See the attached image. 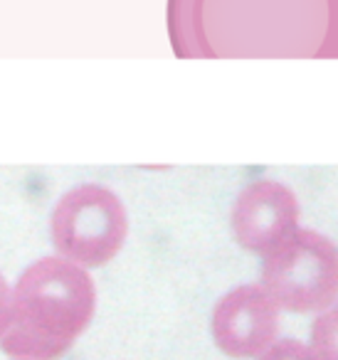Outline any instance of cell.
Here are the masks:
<instances>
[{
    "mask_svg": "<svg viewBox=\"0 0 338 360\" xmlns=\"http://www.w3.org/2000/svg\"><path fill=\"white\" fill-rule=\"evenodd\" d=\"M178 60H338V0H168Z\"/></svg>",
    "mask_w": 338,
    "mask_h": 360,
    "instance_id": "cell-1",
    "label": "cell"
},
{
    "mask_svg": "<svg viewBox=\"0 0 338 360\" xmlns=\"http://www.w3.org/2000/svg\"><path fill=\"white\" fill-rule=\"evenodd\" d=\"M94 311L89 269L60 255L42 257L18 276L0 350L11 358L57 360L89 328Z\"/></svg>",
    "mask_w": 338,
    "mask_h": 360,
    "instance_id": "cell-2",
    "label": "cell"
},
{
    "mask_svg": "<svg viewBox=\"0 0 338 360\" xmlns=\"http://www.w3.org/2000/svg\"><path fill=\"white\" fill-rule=\"evenodd\" d=\"M259 284L279 311L321 314L338 301V247L321 232L299 227L264 255Z\"/></svg>",
    "mask_w": 338,
    "mask_h": 360,
    "instance_id": "cell-3",
    "label": "cell"
},
{
    "mask_svg": "<svg viewBox=\"0 0 338 360\" xmlns=\"http://www.w3.org/2000/svg\"><path fill=\"white\" fill-rule=\"evenodd\" d=\"M129 237V212L114 191L96 183L67 191L50 215V240L62 259L96 269L114 259Z\"/></svg>",
    "mask_w": 338,
    "mask_h": 360,
    "instance_id": "cell-4",
    "label": "cell"
},
{
    "mask_svg": "<svg viewBox=\"0 0 338 360\" xmlns=\"http://www.w3.org/2000/svg\"><path fill=\"white\" fill-rule=\"evenodd\" d=\"M210 333L227 358H259L279 335V306L262 284H242L215 304Z\"/></svg>",
    "mask_w": 338,
    "mask_h": 360,
    "instance_id": "cell-5",
    "label": "cell"
},
{
    "mask_svg": "<svg viewBox=\"0 0 338 360\" xmlns=\"http://www.w3.org/2000/svg\"><path fill=\"white\" fill-rule=\"evenodd\" d=\"M301 205L292 188L279 180L259 178L239 191L230 212V227L242 250L269 255L292 232L299 230Z\"/></svg>",
    "mask_w": 338,
    "mask_h": 360,
    "instance_id": "cell-6",
    "label": "cell"
},
{
    "mask_svg": "<svg viewBox=\"0 0 338 360\" xmlns=\"http://www.w3.org/2000/svg\"><path fill=\"white\" fill-rule=\"evenodd\" d=\"M308 345L318 360H338V301L313 319Z\"/></svg>",
    "mask_w": 338,
    "mask_h": 360,
    "instance_id": "cell-7",
    "label": "cell"
},
{
    "mask_svg": "<svg viewBox=\"0 0 338 360\" xmlns=\"http://www.w3.org/2000/svg\"><path fill=\"white\" fill-rule=\"evenodd\" d=\"M257 360H318L311 345L296 338H277Z\"/></svg>",
    "mask_w": 338,
    "mask_h": 360,
    "instance_id": "cell-8",
    "label": "cell"
},
{
    "mask_svg": "<svg viewBox=\"0 0 338 360\" xmlns=\"http://www.w3.org/2000/svg\"><path fill=\"white\" fill-rule=\"evenodd\" d=\"M11 299H13V289L8 284V279L0 271V338L8 328V319H11Z\"/></svg>",
    "mask_w": 338,
    "mask_h": 360,
    "instance_id": "cell-9",
    "label": "cell"
},
{
    "mask_svg": "<svg viewBox=\"0 0 338 360\" xmlns=\"http://www.w3.org/2000/svg\"><path fill=\"white\" fill-rule=\"evenodd\" d=\"M15 360H32V358H15Z\"/></svg>",
    "mask_w": 338,
    "mask_h": 360,
    "instance_id": "cell-10",
    "label": "cell"
}]
</instances>
